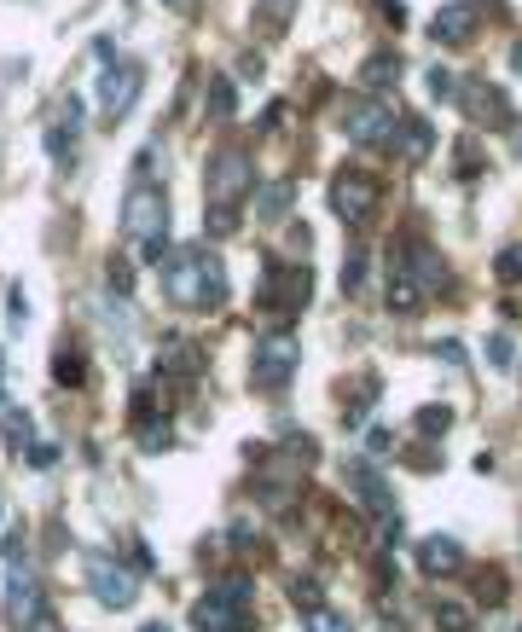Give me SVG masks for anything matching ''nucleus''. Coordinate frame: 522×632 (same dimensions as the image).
<instances>
[{
    "instance_id": "obj_15",
    "label": "nucleus",
    "mask_w": 522,
    "mask_h": 632,
    "mask_svg": "<svg viewBox=\"0 0 522 632\" xmlns=\"http://www.w3.org/2000/svg\"><path fill=\"white\" fill-rule=\"evenodd\" d=\"M430 35L435 41H470V35H476V6H470V0H453V6H441L435 12V23H430Z\"/></svg>"
},
{
    "instance_id": "obj_28",
    "label": "nucleus",
    "mask_w": 522,
    "mask_h": 632,
    "mask_svg": "<svg viewBox=\"0 0 522 632\" xmlns=\"http://www.w3.org/2000/svg\"><path fill=\"white\" fill-rule=\"evenodd\" d=\"M30 436H35L30 412H6V447H12V453H23V447H30Z\"/></svg>"
},
{
    "instance_id": "obj_30",
    "label": "nucleus",
    "mask_w": 522,
    "mask_h": 632,
    "mask_svg": "<svg viewBox=\"0 0 522 632\" xmlns=\"http://www.w3.org/2000/svg\"><path fill=\"white\" fill-rule=\"evenodd\" d=\"M493 273H500L505 284H522V244H511V250L493 255Z\"/></svg>"
},
{
    "instance_id": "obj_40",
    "label": "nucleus",
    "mask_w": 522,
    "mask_h": 632,
    "mask_svg": "<svg viewBox=\"0 0 522 632\" xmlns=\"http://www.w3.org/2000/svg\"><path fill=\"white\" fill-rule=\"evenodd\" d=\"M23 627H30V632H58V621H53V615H47V610H41V615H30V621H23Z\"/></svg>"
},
{
    "instance_id": "obj_17",
    "label": "nucleus",
    "mask_w": 522,
    "mask_h": 632,
    "mask_svg": "<svg viewBox=\"0 0 522 632\" xmlns=\"http://www.w3.org/2000/svg\"><path fill=\"white\" fill-rule=\"evenodd\" d=\"M401 82V53H371L366 65H360V88L378 93V88H395Z\"/></svg>"
},
{
    "instance_id": "obj_13",
    "label": "nucleus",
    "mask_w": 522,
    "mask_h": 632,
    "mask_svg": "<svg viewBox=\"0 0 522 632\" xmlns=\"http://www.w3.org/2000/svg\"><path fill=\"white\" fill-rule=\"evenodd\" d=\"M458 105H465L470 110V117H476V122H493V128H511V99H505L500 88H465V93H458Z\"/></svg>"
},
{
    "instance_id": "obj_23",
    "label": "nucleus",
    "mask_w": 522,
    "mask_h": 632,
    "mask_svg": "<svg viewBox=\"0 0 522 632\" xmlns=\"http://www.w3.org/2000/svg\"><path fill=\"white\" fill-rule=\"evenodd\" d=\"M453 429V406H418V436H447Z\"/></svg>"
},
{
    "instance_id": "obj_4",
    "label": "nucleus",
    "mask_w": 522,
    "mask_h": 632,
    "mask_svg": "<svg viewBox=\"0 0 522 632\" xmlns=\"http://www.w3.org/2000/svg\"><path fill=\"white\" fill-rule=\"evenodd\" d=\"M82 575H87V586H93V598L105 603V610H128V603L140 598V580H134V568H122V557L87 551L82 557Z\"/></svg>"
},
{
    "instance_id": "obj_3",
    "label": "nucleus",
    "mask_w": 522,
    "mask_h": 632,
    "mask_svg": "<svg viewBox=\"0 0 522 632\" xmlns=\"http://www.w3.org/2000/svg\"><path fill=\"white\" fill-rule=\"evenodd\" d=\"M122 232H128L134 244L169 232V192L157 180H134L128 192H122Z\"/></svg>"
},
{
    "instance_id": "obj_11",
    "label": "nucleus",
    "mask_w": 522,
    "mask_h": 632,
    "mask_svg": "<svg viewBox=\"0 0 522 632\" xmlns=\"http://www.w3.org/2000/svg\"><path fill=\"white\" fill-rule=\"evenodd\" d=\"M331 203H337L343 221H366L371 209H378V180H371V175H354V169H343L337 186H331Z\"/></svg>"
},
{
    "instance_id": "obj_44",
    "label": "nucleus",
    "mask_w": 522,
    "mask_h": 632,
    "mask_svg": "<svg viewBox=\"0 0 522 632\" xmlns=\"http://www.w3.org/2000/svg\"><path fill=\"white\" fill-rule=\"evenodd\" d=\"M169 6H192V0H169Z\"/></svg>"
},
{
    "instance_id": "obj_33",
    "label": "nucleus",
    "mask_w": 522,
    "mask_h": 632,
    "mask_svg": "<svg viewBox=\"0 0 522 632\" xmlns=\"http://www.w3.org/2000/svg\"><path fill=\"white\" fill-rule=\"evenodd\" d=\"M476 592H482L488 603H500V598H505V575H500V568H482V575H476Z\"/></svg>"
},
{
    "instance_id": "obj_20",
    "label": "nucleus",
    "mask_w": 522,
    "mask_h": 632,
    "mask_svg": "<svg viewBox=\"0 0 522 632\" xmlns=\"http://www.w3.org/2000/svg\"><path fill=\"white\" fill-rule=\"evenodd\" d=\"M418 302H424V290H418V279H413V273H406L401 262H395V273H389V307H395V314H413Z\"/></svg>"
},
{
    "instance_id": "obj_26",
    "label": "nucleus",
    "mask_w": 522,
    "mask_h": 632,
    "mask_svg": "<svg viewBox=\"0 0 522 632\" xmlns=\"http://www.w3.org/2000/svg\"><path fill=\"white\" fill-rule=\"evenodd\" d=\"M430 145H435V134H430V122H406V157H413V163H424L430 157Z\"/></svg>"
},
{
    "instance_id": "obj_35",
    "label": "nucleus",
    "mask_w": 522,
    "mask_h": 632,
    "mask_svg": "<svg viewBox=\"0 0 522 632\" xmlns=\"http://www.w3.org/2000/svg\"><path fill=\"white\" fill-rule=\"evenodd\" d=\"M284 453H291V458H308V464H314V458H319V441H314V436H284Z\"/></svg>"
},
{
    "instance_id": "obj_18",
    "label": "nucleus",
    "mask_w": 522,
    "mask_h": 632,
    "mask_svg": "<svg viewBox=\"0 0 522 632\" xmlns=\"http://www.w3.org/2000/svg\"><path fill=\"white\" fill-rule=\"evenodd\" d=\"M296 18V0H256V30L267 35V41H279L284 30H291Z\"/></svg>"
},
{
    "instance_id": "obj_9",
    "label": "nucleus",
    "mask_w": 522,
    "mask_h": 632,
    "mask_svg": "<svg viewBox=\"0 0 522 632\" xmlns=\"http://www.w3.org/2000/svg\"><path fill=\"white\" fill-rule=\"evenodd\" d=\"M395 134H401V122H395V110H383L378 99H360V105L348 110V140H360V145H395Z\"/></svg>"
},
{
    "instance_id": "obj_7",
    "label": "nucleus",
    "mask_w": 522,
    "mask_h": 632,
    "mask_svg": "<svg viewBox=\"0 0 522 632\" xmlns=\"http://www.w3.org/2000/svg\"><path fill=\"white\" fill-rule=\"evenodd\" d=\"M296 366H302V349H296V337L291 331H267L261 337V349H256V383L261 389H284V383L296 377Z\"/></svg>"
},
{
    "instance_id": "obj_34",
    "label": "nucleus",
    "mask_w": 522,
    "mask_h": 632,
    "mask_svg": "<svg viewBox=\"0 0 522 632\" xmlns=\"http://www.w3.org/2000/svg\"><path fill=\"white\" fill-rule=\"evenodd\" d=\"M23 458H30V470H53L58 447H53V441H35V447H23Z\"/></svg>"
},
{
    "instance_id": "obj_36",
    "label": "nucleus",
    "mask_w": 522,
    "mask_h": 632,
    "mask_svg": "<svg viewBox=\"0 0 522 632\" xmlns=\"http://www.w3.org/2000/svg\"><path fill=\"white\" fill-rule=\"evenodd\" d=\"M110 290H122V296L134 290V273H128V262H122V255H110Z\"/></svg>"
},
{
    "instance_id": "obj_42",
    "label": "nucleus",
    "mask_w": 522,
    "mask_h": 632,
    "mask_svg": "<svg viewBox=\"0 0 522 632\" xmlns=\"http://www.w3.org/2000/svg\"><path fill=\"white\" fill-rule=\"evenodd\" d=\"M511 70H522V41H517V53H511Z\"/></svg>"
},
{
    "instance_id": "obj_45",
    "label": "nucleus",
    "mask_w": 522,
    "mask_h": 632,
    "mask_svg": "<svg viewBox=\"0 0 522 632\" xmlns=\"http://www.w3.org/2000/svg\"><path fill=\"white\" fill-rule=\"evenodd\" d=\"M488 6H500V0H488Z\"/></svg>"
},
{
    "instance_id": "obj_22",
    "label": "nucleus",
    "mask_w": 522,
    "mask_h": 632,
    "mask_svg": "<svg viewBox=\"0 0 522 632\" xmlns=\"http://www.w3.org/2000/svg\"><path fill=\"white\" fill-rule=\"evenodd\" d=\"M256 203H261V221H279L284 209L296 203V186H284V180H279V186H267V192H261Z\"/></svg>"
},
{
    "instance_id": "obj_12",
    "label": "nucleus",
    "mask_w": 522,
    "mask_h": 632,
    "mask_svg": "<svg viewBox=\"0 0 522 632\" xmlns=\"http://www.w3.org/2000/svg\"><path fill=\"white\" fill-rule=\"evenodd\" d=\"M6 615H12V621L41 615V592H35V580L23 575V557H12V563H6Z\"/></svg>"
},
{
    "instance_id": "obj_24",
    "label": "nucleus",
    "mask_w": 522,
    "mask_h": 632,
    "mask_svg": "<svg viewBox=\"0 0 522 632\" xmlns=\"http://www.w3.org/2000/svg\"><path fill=\"white\" fill-rule=\"evenodd\" d=\"M209 110H215V117H232V110H239V88H232V76L209 82Z\"/></svg>"
},
{
    "instance_id": "obj_8",
    "label": "nucleus",
    "mask_w": 522,
    "mask_h": 632,
    "mask_svg": "<svg viewBox=\"0 0 522 632\" xmlns=\"http://www.w3.org/2000/svg\"><path fill=\"white\" fill-rule=\"evenodd\" d=\"M134 93H140V65H117V53L99 58V117L117 122L134 105Z\"/></svg>"
},
{
    "instance_id": "obj_21",
    "label": "nucleus",
    "mask_w": 522,
    "mask_h": 632,
    "mask_svg": "<svg viewBox=\"0 0 522 632\" xmlns=\"http://www.w3.org/2000/svg\"><path fill=\"white\" fill-rule=\"evenodd\" d=\"M53 377L65 383V389H76V383H87V360H82V349H70V342H65V349L53 354Z\"/></svg>"
},
{
    "instance_id": "obj_29",
    "label": "nucleus",
    "mask_w": 522,
    "mask_h": 632,
    "mask_svg": "<svg viewBox=\"0 0 522 632\" xmlns=\"http://www.w3.org/2000/svg\"><path fill=\"white\" fill-rule=\"evenodd\" d=\"M458 88H465V82H458L453 70H441V65L430 70V99H441V105H447V99H453V105H458Z\"/></svg>"
},
{
    "instance_id": "obj_39",
    "label": "nucleus",
    "mask_w": 522,
    "mask_h": 632,
    "mask_svg": "<svg viewBox=\"0 0 522 632\" xmlns=\"http://www.w3.org/2000/svg\"><path fill=\"white\" fill-rule=\"evenodd\" d=\"M6 314H12V331H23V290L6 296Z\"/></svg>"
},
{
    "instance_id": "obj_19",
    "label": "nucleus",
    "mask_w": 522,
    "mask_h": 632,
    "mask_svg": "<svg viewBox=\"0 0 522 632\" xmlns=\"http://www.w3.org/2000/svg\"><path fill=\"white\" fill-rule=\"evenodd\" d=\"M76 128H82V105L70 99V105H65V122H58V128H47V152H53L58 163H65L70 145H76Z\"/></svg>"
},
{
    "instance_id": "obj_43",
    "label": "nucleus",
    "mask_w": 522,
    "mask_h": 632,
    "mask_svg": "<svg viewBox=\"0 0 522 632\" xmlns=\"http://www.w3.org/2000/svg\"><path fill=\"white\" fill-rule=\"evenodd\" d=\"M511 134H517V152H522V122H511Z\"/></svg>"
},
{
    "instance_id": "obj_14",
    "label": "nucleus",
    "mask_w": 522,
    "mask_h": 632,
    "mask_svg": "<svg viewBox=\"0 0 522 632\" xmlns=\"http://www.w3.org/2000/svg\"><path fill=\"white\" fill-rule=\"evenodd\" d=\"M418 568H424L430 580H435V575H453V568H465V545L447 540V534L418 540Z\"/></svg>"
},
{
    "instance_id": "obj_5",
    "label": "nucleus",
    "mask_w": 522,
    "mask_h": 632,
    "mask_svg": "<svg viewBox=\"0 0 522 632\" xmlns=\"http://www.w3.org/2000/svg\"><path fill=\"white\" fill-rule=\"evenodd\" d=\"M273 279H261V290H256V307L261 314H279V319H291L296 307L314 296V273L308 267H279V262H267Z\"/></svg>"
},
{
    "instance_id": "obj_10",
    "label": "nucleus",
    "mask_w": 522,
    "mask_h": 632,
    "mask_svg": "<svg viewBox=\"0 0 522 632\" xmlns=\"http://www.w3.org/2000/svg\"><path fill=\"white\" fill-rule=\"evenodd\" d=\"M348 493L366 505V516H389L395 511V493H389V481L371 470V458H348Z\"/></svg>"
},
{
    "instance_id": "obj_16",
    "label": "nucleus",
    "mask_w": 522,
    "mask_h": 632,
    "mask_svg": "<svg viewBox=\"0 0 522 632\" xmlns=\"http://www.w3.org/2000/svg\"><path fill=\"white\" fill-rule=\"evenodd\" d=\"M406 273L418 279V290H447V262L430 250V244H413V250H406Z\"/></svg>"
},
{
    "instance_id": "obj_31",
    "label": "nucleus",
    "mask_w": 522,
    "mask_h": 632,
    "mask_svg": "<svg viewBox=\"0 0 522 632\" xmlns=\"http://www.w3.org/2000/svg\"><path fill=\"white\" fill-rule=\"evenodd\" d=\"M435 621H441L447 632H470V610H465V603H441V610H435Z\"/></svg>"
},
{
    "instance_id": "obj_27",
    "label": "nucleus",
    "mask_w": 522,
    "mask_h": 632,
    "mask_svg": "<svg viewBox=\"0 0 522 632\" xmlns=\"http://www.w3.org/2000/svg\"><path fill=\"white\" fill-rule=\"evenodd\" d=\"M366 273H371L366 250H354V255L343 262V290H348V296H360V290H366Z\"/></svg>"
},
{
    "instance_id": "obj_32",
    "label": "nucleus",
    "mask_w": 522,
    "mask_h": 632,
    "mask_svg": "<svg viewBox=\"0 0 522 632\" xmlns=\"http://www.w3.org/2000/svg\"><path fill=\"white\" fill-rule=\"evenodd\" d=\"M302 621H308V632H354L343 615H331V610H314V615H302Z\"/></svg>"
},
{
    "instance_id": "obj_1",
    "label": "nucleus",
    "mask_w": 522,
    "mask_h": 632,
    "mask_svg": "<svg viewBox=\"0 0 522 632\" xmlns=\"http://www.w3.org/2000/svg\"><path fill=\"white\" fill-rule=\"evenodd\" d=\"M163 296L174 307H221L227 302V267H221L204 244L169 250L163 255Z\"/></svg>"
},
{
    "instance_id": "obj_25",
    "label": "nucleus",
    "mask_w": 522,
    "mask_h": 632,
    "mask_svg": "<svg viewBox=\"0 0 522 632\" xmlns=\"http://www.w3.org/2000/svg\"><path fill=\"white\" fill-rule=\"evenodd\" d=\"M239 221H244V209H232V203H209V238H227V232H239Z\"/></svg>"
},
{
    "instance_id": "obj_41",
    "label": "nucleus",
    "mask_w": 522,
    "mask_h": 632,
    "mask_svg": "<svg viewBox=\"0 0 522 632\" xmlns=\"http://www.w3.org/2000/svg\"><path fill=\"white\" fill-rule=\"evenodd\" d=\"M140 632H174V627H169V621H145Z\"/></svg>"
},
{
    "instance_id": "obj_37",
    "label": "nucleus",
    "mask_w": 522,
    "mask_h": 632,
    "mask_svg": "<svg viewBox=\"0 0 522 632\" xmlns=\"http://www.w3.org/2000/svg\"><path fill=\"white\" fill-rule=\"evenodd\" d=\"M488 360H493V366H511V360H517L511 337H488Z\"/></svg>"
},
{
    "instance_id": "obj_6",
    "label": "nucleus",
    "mask_w": 522,
    "mask_h": 632,
    "mask_svg": "<svg viewBox=\"0 0 522 632\" xmlns=\"http://www.w3.org/2000/svg\"><path fill=\"white\" fill-rule=\"evenodd\" d=\"M250 186H256V169H250V157H244L239 145H227V152L209 157V203L244 209V192H250Z\"/></svg>"
},
{
    "instance_id": "obj_2",
    "label": "nucleus",
    "mask_w": 522,
    "mask_h": 632,
    "mask_svg": "<svg viewBox=\"0 0 522 632\" xmlns=\"http://www.w3.org/2000/svg\"><path fill=\"white\" fill-rule=\"evenodd\" d=\"M197 632H250L256 615H250V580L244 575H227L209 586V598L192 610Z\"/></svg>"
},
{
    "instance_id": "obj_38",
    "label": "nucleus",
    "mask_w": 522,
    "mask_h": 632,
    "mask_svg": "<svg viewBox=\"0 0 522 632\" xmlns=\"http://www.w3.org/2000/svg\"><path fill=\"white\" fill-rule=\"evenodd\" d=\"M296 610H302V615L326 610V603H319V586H296Z\"/></svg>"
}]
</instances>
